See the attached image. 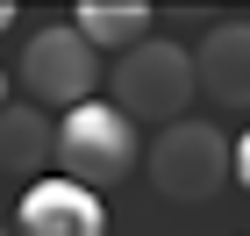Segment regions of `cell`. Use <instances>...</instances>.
Masks as SVG:
<instances>
[{"instance_id":"8fae6325","label":"cell","mask_w":250,"mask_h":236,"mask_svg":"<svg viewBox=\"0 0 250 236\" xmlns=\"http://www.w3.org/2000/svg\"><path fill=\"white\" fill-rule=\"evenodd\" d=\"M0 107H7V72H0Z\"/></svg>"},{"instance_id":"6da1fadb","label":"cell","mask_w":250,"mask_h":236,"mask_svg":"<svg viewBox=\"0 0 250 236\" xmlns=\"http://www.w3.org/2000/svg\"><path fill=\"white\" fill-rule=\"evenodd\" d=\"M107 93H115V107H122L129 122H157V129H172V122H186L193 93H200L193 50H186V43H172V36L136 43V50H122V58H115Z\"/></svg>"},{"instance_id":"3957f363","label":"cell","mask_w":250,"mask_h":236,"mask_svg":"<svg viewBox=\"0 0 250 236\" xmlns=\"http://www.w3.org/2000/svg\"><path fill=\"white\" fill-rule=\"evenodd\" d=\"M58 172L72 186H115L136 172V122L122 115L115 100H86L58 122Z\"/></svg>"},{"instance_id":"5b68a950","label":"cell","mask_w":250,"mask_h":236,"mask_svg":"<svg viewBox=\"0 0 250 236\" xmlns=\"http://www.w3.org/2000/svg\"><path fill=\"white\" fill-rule=\"evenodd\" d=\"M15 236H107V208L93 186H72L58 172L15 200Z\"/></svg>"},{"instance_id":"277c9868","label":"cell","mask_w":250,"mask_h":236,"mask_svg":"<svg viewBox=\"0 0 250 236\" xmlns=\"http://www.w3.org/2000/svg\"><path fill=\"white\" fill-rule=\"evenodd\" d=\"M100 50L86 36H79L72 21H58V29H36V36L21 43V86H29V100L36 107H86L93 100V72H100Z\"/></svg>"},{"instance_id":"52a82bcc","label":"cell","mask_w":250,"mask_h":236,"mask_svg":"<svg viewBox=\"0 0 250 236\" xmlns=\"http://www.w3.org/2000/svg\"><path fill=\"white\" fill-rule=\"evenodd\" d=\"M43 165H58V129H50V115H43L36 100H7L0 107V172H15L36 186Z\"/></svg>"},{"instance_id":"7c38bea8","label":"cell","mask_w":250,"mask_h":236,"mask_svg":"<svg viewBox=\"0 0 250 236\" xmlns=\"http://www.w3.org/2000/svg\"><path fill=\"white\" fill-rule=\"evenodd\" d=\"M0 236H15V229H0Z\"/></svg>"},{"instance_id":"30bf717a","label":"cell","mask_w":250,"mask_h":236,"mask_svg":"<svg viewBox=\"0 0 250 236\" xmlns=\"http://www.w3.org/2000/svg\"><path fill=\"white\" fill-rule=\"evenodd\" d=\"M7 29H15V7H7V0H0V36H7Z\"/></svg>"},{"instance_id":"9c48e42d","label":"cell","mask_w":250,"mask_h":236,"mask_svg":"<svg viewBox=\"0 0 250 236\" xmlns=\"http://www.w3.org/2000/svg\"><path fill=\"white\" fill-rule=\"evenodd\" d=\"M236 186H243V193H250V136L236 143Z\"/></svg>"},{"instance_id":"ba28073f","label":"cell","mask_w":250,"mask_h":236,"mask_svg":"<svg viewBox=\"0 0 250 236\" xmlns=\"http://www.w3.org/2000/svg\"><path fill=\"white\" fill-rule=\"evenodd\" d=\"M72 29L93 50H136V43H150V7L143 0H86Z\"/></svg>"},{"instance_id":"7a4b0ae2","label":"cell","mask_w":250,"mask_h":236,"mask_svg":"<svg viewBox=\"0 0 250 236\" xmlns=\"http://www.w3.org/2000/svg\"><path fill=\"white\" fill-rule=\"evenodd\" d=\"M222 179H236V143L214 129V122H172V129H157L150 143V186L165 200H214L222 193Z\"/></svg>"},{"instance_id":"8992f818","label":"cell","mask_w":250,"mask_h":236,"mask_svg":"<svg viewBox=\"0 0 250 236\" xmlns=\"http://www.w3.org/2000/svg\"><path fill=\"white\" fill-rule=\"evenodd\" d=\"M193 72L200 93H214L222 107H250V21H214L193 43Z\"/></svg>"}]
</instances>
